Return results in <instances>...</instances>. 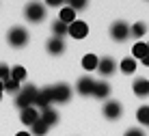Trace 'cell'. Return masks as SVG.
<instances>
[{
	"instance_id": "6da1fadb",
	"label": "cell",
	"mask_w": 149,
	"mask_h": 136,
	"mask_svg": "<svg viewBox=\"0 0 149 136\" xmlns=\"http://www.w3.org/2000/svg\"><path fill=\"white\" fill-rule=\"evenodd\" d=\"M45 91H48L50 102L65 104V102H69V97H71V89L67 84H54V86H48Z\"/></svg>"
},
{
	"instance_id": "7a4b0ae2",
	"label": "cell",
	"mask_w": 149,
	"mask_h": 136,
	"mask_svg": "<svg viewBox=\"0 0 149 136\" xmlns=\"http://www.w3.org/2000/svg\"><path fill=\"white\" fill-rule=\"evenodd\" d=\"M37 89H35L33 84H28L26 89H22V91H19V95H17V99H15V104H17V108H30L33 106L35 102H37Z\"/></svg>"
},
{
	"instance_id": "3957f363",
	"label": "cell",
	"mask_w": 149,
	"mask_h": 136,
	"mask_svg": "<svg viewBox=\"0 0 149 136\" xmlns=\"http://www.w3.org/2000/svg\"><path fill=\"white\" fill-rule=\"evenodd\" d=\"M7 41L13 45V48H22V45L28 43V30L22 28V26H13L7 33Z\"/></svg>"
},
{
	"instance_id": "277c9868",
	"label": "cell",
	"mask_w": 149,
	"mask_h": 136,
	"mask_svg": "<svg viewBox=\"0 0 149 136\" xmlns=\"http://www.w3.org/2000/svg\"><path fill=\"white\" fill-rule=\"evenodd\" d=\"M45 13H48L45 4L37 2V0H35V2H28L26 9H24V15H26L28 22H41V20L45 17Z\"/></svg>"
},
{
	"instance_id": "5b68a950",
	"label": "cell",
	"mask_w": 149,
	"mask_h": 136,
	"mask_svg": "<svg viewBox=\"0 0 149 136\" xmlns=\"http://www.w3.org/2000/svg\"><path fill=\"white\" fill-rule=\"evenodd\" d=\"M110 37L115 41H125L127 37H130V26H127L125 22H115L110 26Z\"/></svg>"
},
{
	"instance_id": "8992f818",
	"label": "cell",
	"mask_w": 149,
	"mask_h": 136,
	"mask_svg": "<svg viewBox=\"0 0 149 136\" xmlns=\"http://www.w3.org/2000/svg\"><path fill=\"white\" fill-rule=\"evenodd\" d=\"M67 33L74 39H84L86 35H89V26H86L84 22H80V20H76V22H71L67 26Z\"/></svg>"
},
{
	"instance_id": "52a82bcc",
	"label": "cell",
	"mask_w": 149,
	"mask_h": 136,
	"mask_svg": "<svg viewBox=\"0 0 149 136\" xmlns=\"http://www.w3.org/2000/svg\"><path fill=\"white\" fill-rule=\"evenodd\" d=\"M104 117H106V119H119V117H121V104L115 102V99L106 102V106H104Z\"/></svg>"
},
{
	"instance_id": "ba28073f",
	"label": "cell",
	"mask_w": 149,
	"mask_h": 136,
	"mask_svg": "<svg viewBox=\"0 0 149 136\" xmlns=\"http://www.w3.org/2000/svg\"><path fill=\"white\" fill-rule=\"evenodd\" d=\"M80 95H93V89H95V80L93 78H80L78 84H76Z\"/></svg>"
},
{
	"instance_id": "9c48e42d",
	"label": "cell",
	"mask_w": 149,
	"mask_h": 136,
	"mask_svg": "<svg viewBox=\"0 0 149 136\" xmlns=\"http://www.w3.org/2000/svg\"><path fill=\"white\" fill-rule=\"evenodd\" d=\"M115 61L110 59V56H106V59H102L100 63H97V71H100L102 76H110V74H115Z\"/></svg>"
},
{
	"instance_id": "30bf717a",
	"label": "cell",
	"mask_w": 149,
	"mask_h": 136,
	"mask_svg": "<svg viewBox=\"0 0 149 136\" xmlns=\"http://www.w3.org/2000/svg\"><path fill=\"white\" fill-rule=\"evenodd\" d=\"M45 48H48L50 54H63L65 52V41L61 37H52L48 43H45Z\"/></svg>"
},
{
	"instance_id": "8fae6325",
	"label": "cell",
	"mask_w": 149,
	"mask_h": 136,
	"mask_svg": "<svg viewBox=\"0 0 149 136\" xmlns=\"http://www.w3.org/2000/svg\"><path fill=\"white\" fill-rule=\"evenodd\" d=\"M39 119H41V121H45L48 125H54L56 121H58V114H56V110H52L50 106H45V108H41V110H39Z\"/></svg>"
},
{
	"instance_id": "7c38bea8",
	"label": "cell",
	"mask_w": 149,
	"mask_h": 136,
	"mask_svg": "<svg viewBox=\"0 0 149 136\" xmlns=\"http://www.w3.org/2000/svg\"><path fill=\"white\" fill-rule=\"evenodd\" d=\"M19 119H22L24 125H33V123L39 119V110H35L33 106H30V108H24L22 114H19Z\"/></svg>"
},
{
	"instance_id": "4fadbf2b",
	"label": "cell",
	"mask_w": 149,
	"mask_h": 136,
	"mask_svg": "<svg viewBox=\"0 0 149 136\" xmlns=\"http://www.w3.org/2000/svg\"><path fill=\"white\" fill-rule=\"evenodd\" d=\"M134 93L138 97H147L149 95V80H145V78H136V80H134Z\"/></svg>"
},
{
	"instance_id": "5bb4252c",
	"label": "cell",
	"mask_w": 149,
	"mask_h": 136,
	"mask_svg": "<svg viewBox=\"0 0 149 136\" xmlns=\"http://www.w3.org/2000/svg\"><path fill=\"white\" fill-rule=\"evenodd\" d=\"M93 95L97 99H104L110 95V86L106 84V82H95V89H93Z\"/></svg>"
},
{
	"instance_id": "9a60e30c",
	"label": "cell",
	"mask_w": 149,
	"mask_h": 136,
	"mask_svg": "<svg viewBox=\"0 0 149 136\" xmlns=\"http://www.w3.org/2000/svg\"><path fill=\"white\" fill-rule=\"evenodd\" d=\"M58 20H61V22H63V24H71V22H76V11H74V9H71V7H65V9H61V15H58Z\"/></svg>"
},
{
	"instance_id": "2e32d148",
	"label": "cell",
	"mask_w": 149,
	"mask_h": 136,
	"mask_svg": "<svg viewBox=\"0 0 149 136\" xmlns=\"http://www.w3.org/2000/svg\"><path fill=\"white\" fill-rule=\"evenodd\" d=\"M30 128H33V134L35 136H45V134H48V130H50V125L45 123V121H41V119H37Z\"/></svg>"
},
{
	"instance_id": "e0dca14e",
	"label": "cell",
	"mask_w": 149,
	"mask_h": 136,
	"mask_svg": "<svg viewBox=\"0 0 149 136\" xmlns=\"http://www.w3.org/2000/svg\"><path fill=\"white\" fill-rule=\"evenodd\" d=\"M132 54H134V59H145V56L149 54V48L147 43H134V48H132Z\"/></svg>"
},
{
	"instance_id": "ac0fdd59",
	"label": "cell",
	"mask_w": 149,
	"mask_h": 136,
	"mask_svg": "<svg viewBox=\"0 0 149 136\" xmlns=\"http://www.w3.org/2000/svg\"><path fill=\"white\" fill-rule=\"evenodd\" d=\"M97 63H100V59H97L95 54H86L84 59H82V67H84V69H97Z\"/></svg>"
},
{
	"instance_id": "d6986e66",
	"label": "cell",
	"mask_w": 149,
	"mask_h": 136,
	"mask_svg": "<svg viewBox=\"0 0 149 136\" xmlns=\"http://www.w3.org/2000/svg\"><path fill=\"white\" fill-rule=\"evenodd\" d=\"M52 30H54V37H61V39H63L65 35H67V24H63L61 20H56V22L52 24Z\"/></svg>"
},
{
	"instance_id": "ffe728a7",
	"label": "cell",
	"mask_w": 149,
	"mask_h": 136,
	"mask_svg": "<svg viewBox=\"0 0 149 136\" xmlns=\"http://www.w3.org/2000/svg\"><path fill=\"white\" fill-rule=\"evenodd\" d=\"M134 69H136V61L134 59H123L121 61V71L123 74H134Z\"/></svg>"
},
{
	"instance_id": "44dd1931",
	"label": "cell",
	"mask_w": 149,
	"mask_h": 136,
	"mask_svg": "<svg viewBox=\"0 0 149 136\" xmlns=\"http://www.w3.org/2000/svg\"><path fill=\"white\" fill-rule=\"evenodd\" d=\"M145 33H147V26L143 24V22H136V24L130 28V35H132V37H143Z\"/></svg>"
},
{
	"instance_id": "7402d4cb",
	"label": "cell",
	"mask_w": 149,
	"mask_h": 136,
	"mask_svg": "<svg viewBox=\"0 0 149 136\" xmlns=\"http://www.w3.org/2000/svg\"><path fill=\"white\" fill-rule=\"evenodd\" d=\"M136 119H138L141 123L149 125V106H141V108H138V112H136Z\"/></svg>"
},
{
	"instance_id": "603a6c76",
	"label": "cell",
	"mask_w": 149,
	"mask_h": 136,
	"mask_svg": "<svg viewBox=\"0 0 149 136\" xmlns=\"http://www.w3.org/2000/svg\"><path fill=\"white\" fill-rule=\"evenodd\" d=\"M35 104L41 106V108H45L50 104V97H48V91H45V89H41V91L37 93V102H35Z\"/></svg>"
},
{
	"instance_id": "cb8c5ba5",
	"label": "cell",
	"mask_w": 149,
	"mask_h": 136,
	"mask_svg": "<svg viewBox=\"0 0 149 136\" xmlns=\"http://www.w3.org/2000/svg\"><path fill=\"white\" fill-rule=\"evenodd\" d=\"M11 78L15 82H22L24 78H26V69H24V67H13L11 69Z\"/></svg>"
},
{
	"instance_id": "d4e9b609",
	"label": "cell",
	"mask_w": 149,
	"mask_h": 136,
	"mask_svg": "<svg viewBox=\"0 0 149 136\" xmlns=\"http://www.w3.org/2000/svg\"><path fill=\"white\" fill-rule=\"evenodd\" d=\"M2 86H4V91H9V93H15V91H19V82H15L13 78H9L7 82H2Z\"/></svg>"
},
{
	"instance_id": "484cf974",
	"label": "cell",
	"mask_w": 149,
	"mask_h": 136,
	"mask_svg": "<svg viewBox=\"0 0 149 136\" xmlns=\"http://www.w3.org/2000/svg\"><path fill=\"white\" fill-rule=\"evenodd\" d=\"M69 2V7L74 9V11H82V9L89 4V0H67Z\"/></svg>"
},
{
	"instance_id": "4316f807",
	"label": "cell",
	"mask_w": 149,
	"mask_h": 136,
	"mask_svg": "<svg viewBox=\"0 0 149 136\" xmlns=\"http://www.w3.org/2000/svg\"><path fill=\"white\" fill-rule=\"evenodd\" d=\"M11 78V69L7 65H0V82H7Z\"/></svg>"
},
{
	"instance_id": "83f0119b",
	"label": "cell",
	"mask_w": 149,
	"mask_h": 136,
	"mask_svg": "<svg viewBox=\"0 0 149 136\" xmlns=\"http://www.w3.org/2000/svg\"><path fill=\"white\" fill-rule=\"evenodd\" d=\"M65 0H45V4H50V7H61Z\"/></svg>"
},
{
	"instance_id": "f1b7e54d",
	"label": "cell",
	"mask_w": 149,
	"mask_h": 136,
	"mask_svg": "<svg viewBox=\"0 0 149 136\" xmlns=\"http://www.w3.org/2000/svg\"><path fill=\"white\" fill-rule=\"evenodd\" d=\"M125 136H145V134H143L141 130H127V132H125Z\"/></svg>"
},
{
	"instance_id": "f546056e",
	"label": "cell",
	"mask_w": 149,
	"mask_h": 136,
	"mask_svg": "<svg viewBox=\"0 0 149 136\" xmlns=\"http://www.w3.org/2000/svg\"><path fill=\"white\" fill-rule=\"evenodd\" d=\"M15 136H33V134H30V132H17Z\"/></svg>"
},
{
	"instance_id": "4dcf8cb0",
	"label": "cell",
	"mask_w": 149,
	"mask_h": 136,
	"mask_svg": "<svg viewBox=\"0 0 149 136\" xmlns=\"http://www.w3.org/2000/svg\"><path fill=\"white\" fill-rule=\"evenodd\" d=\"M143 63H145V65H149V54L145 56V59H143Z\"/></svg>"
},
{
	"instance_id": "1f68e13d",
	"label": "cell",
	"mask_w": 149,
	"mask_h": 136,
	"mask_svg": "<svg viewBox=\"0 0 149 136\" xmlns=\"http://www.w3.org/2000/svg\"><path fill=\"white\" fill-rule=\"evenodd\" d=\"M2 91H4V86H2V82H0V97H2Z\"/></svg>"
},
{
	"instance_id": "d6a6232c",
	"label": "cell",
	"mask_w": 149,
	"mask_h": 136,
	"mask_svg": "<svg viewBox=\"0 0 149 136\" xmlns=\"http://www.w3.org/2000/svg\"><path fill=\"white\" fill-rule=\"evenodd\" d=\"M147 48H149V43H147Z\"/></svg>"
}]
</instances>
